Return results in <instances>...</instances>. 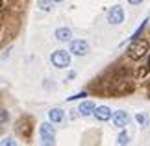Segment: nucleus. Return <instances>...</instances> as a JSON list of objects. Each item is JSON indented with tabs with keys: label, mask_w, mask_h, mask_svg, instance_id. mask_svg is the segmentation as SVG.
I'll return each instance as SVG.
<instances>
[{
	"label": "nucleus",
	"mask_w": 150,
	"mask_h": 146,
	"mask_svg": "<svg viewBox=\"0 0 150 146\" xmlns=\"http://www.w3.org/2000/svg\"><path fill=\"white\" fill-rule=\"evenodd\" d=\"M48 120L54 122V124H59V122L65 120V111L59 109V107H52L48 111Z\"/></svg>",
	"instance_id": "8"
},
{
	"label": "nucleus",
	"mask_w": 150,
	"mask_h": 146,
	"mask_svg": "<svg viewBox=\"0 0 150 146\" xmlns=\"http://www.w3.org/2000/svg\"><path fill=\"white\" fill-rule=\"evenodd\" d=\"M146 22H148V19H145V20H143V22H141V26H139V28H137V30H135L134 33H132V37H130L132 41H135V39H139V35H141V32H143V30H145V28H146Z\"/></svg>",
	"instance_id": "13"
},
{
	"label": "nucleus",
	"mask_w": 150,
	"mask_h": 146,
	"mask_svg": "<svg viewBox=\"0 0 150 146\" xmlns=\"http://www.w3.org/2000/svg\"><path fill=\"white\" fill-rule=\"evenodd\" d=\"M0 111H2V124H6V122H8V120H9V113H8V111H6L4 107H2V109H0Z\"/></svg>",
	"instance_id": "16"
},
{
	"label": "nucleus",
	"mask_w": 150,
	"mask_h": 146,
	"mask_svg": "<svg viewBox=\"0 0 150 146\" xmlns=\"http://www.w3.org/2000/svg\"><path fill=\"white\" fill-rule=\"evenodd\" d=\"M135 120H137V124L146 126V115H145V113H137V115H135Z\"/></svg>",
	"instance_id": "15"
},
{
	"label": "nucleus",
	"mask_w": 150,
	"mask_h": 146,
	"mask_svg": "<svg viewBox=\"0 0 150 146\" xmlns=\"http://www.w3.org/2000/svg\"><path fill=\"white\" fill-rule=\"evenodd\" d=\"M148 68H150V61H148Z\"/></svg>",
	"instance_id": "20"
},
{
	"label": "nucleus",
	"mask_w": 150,
	"mask_h": 146,
	"mask_svg": "<svg viewBox=\"0 0 150 146\" xmlns=\"http://www.w3.org/2000/svg\"><path fill=\"white\" fill-rule=\"evenodd\" d=\"M111 116H113V113H111V109H109L108 106H98V107L95 109V118L100 120V122L111 120Z\"/></svg>",
	"instance_id": "7"
},
{
	"label": "nucleus",
	"mask_w": 150,
	"mask_h": 146,
	"mask_svg": "<svg viewBox=\"0 0 150 146\" xmlns=\"http://www.w3.org/2000/svg\"><path fill=\"white\" fill-rule=\"evenodd\" d=\"M39 135H41V142L47 144V146L56 142V130L48 122H43V124L39 126Z\"/></svg>",
	"instance_id": "3"
},
{
	"label": "nucleus",
	"mask_w": 150,
	"mask_h": 146,
	"mask_svg": "<svg viewBox=\"0 0 150 146\" xmlns=\"http://www.w3.org/2000/svg\"><path fill=\"white\" fill-rule=\"evenodd\" d=\"M130 142V135L126 133L124 130L119 133V137H117V144H120V146H124V144H128Z\"/></svg>",
	"instance_id": "12"
},
{
	"label": "nucleus",
	"mask_w": 150,
	"mask_h": 146,
	"mask_svg": "<svg viewBox=\"0 0 150 146\" xmlns=\"http://www.w3.org/2000/svg\"><path fill=\"white\" fill-rule=\"evenodd\" d=\"M95 109H96V106H95V102H91V100H87V102H83L82 106L78 107V113L82 115V116H89V115H95Z\"/></svg>",
	"instance_id": "9"
},
{
	"label": "nucleus",
	"mask_w": 150,
	"mask_h": 146,
	"mask_svg": "<svg viewBox=\"0 0 150 146\" xmlns=\"http://www.w3.org/2000/svg\"><path fill=\"white\" fill-rule=\"evenodd\" d=\"M54 2H63V0H54Z\"/></svg>",
	"instance_id": "19"
},
{
	"label": "nucleus",
	"mask_w": 150,
	"mask_h": 146,
	"mask_svg": "<svg viewBox=\"0 0 150 146\" xmlns=\"http://www.w3.org/2000/svg\"><path fill=\"white\" fill-rule=\"evenodd\" d=\"M128 2H130L132 6H137V4H141V2H143V0H128Z\"/></svg>",
	"instance_id": "18"
},
{
	"label": "nucleus",
	"mask_w": 150,
	"mask_h": 146,
	"mask_svg": "<svg viewBox=\"0 0 150 146\" xmlns=\"http://www.w3.org/2000/svg\"><path fill=\"white\" fill-rule=\"evenodd\" d=\"M108 22L113 24V26L124 22V9L120 8V6H113V8H109V11H108Z\"/></svg>",
	"instance_id": "5"
},
{
	"label": "nucleus",
	"mask_w": 150,
	"mask_h": 146,
	"mask_svg": "<svg viewBox=\"0 0 150 146\" xmlns=\"http://www.w3.org/2000/svg\"><path fill=\"white\" fill-rule=\"evenodd\" d=\"M146 52H148V41L135 39L134 43L130 44V48H128V56L132 57V59H139V57H143Z\"/></svg>",
	"instance_id": "2"
},
{
	"label": "nucleus",
	"mask_w": 150,
	"mask_h": 146,
	"mask_svg": "<svg viewBox=\"0 0 150 146\" xmlns=\"http://www.w3.org/2000/svg\"><path fill=\"white\" fill-rule=\"evenodd\" d=\"M37 8L43 11H50L54 8V0H37Z\"/></svg>",
	"instance_id": "11"
},
{
	"label": "nucleus",
	"mask_w": 150,
	"mask_h": 146,
	"mask_svg": "<svg viewBox=\"0 0 150 146\" xmlns=\"http://www.w3.org/2000/svg\"><path fill=\"white\" fill-rule=\"evenodd\" d=\"M69 50H71L74 56H87L89 54V43L85 39H74V41H71Z\"/></svg>",
	"instance_id": "4"
},
{
	"label": "nucleus",
	"mask_w": 150,
	"mask_h": 146,
	"mask_svg": "<svg viewBox=\"0 0 150 146\" xmlns=\"http://www.w3.org/2000/svg\"><path fill=\"white\" fill-rule=\"evenodd\" d=\"M71 54L72 52L71 50H56V52H52V56H50V61H52V65H54L56 68H67L69 65H71Z\"/></svg>",
	"instance_id": "1"
},
{
	"label": "nucleus",
	"mask_w": 150,
	"mask_h": 146,
	"mask_svg": "<svg viewBox=\"0 0 150 146\" xmlns=\"http://www.w3.org/2000/svg\"><path fill=\"white\" fill-rule=\"evenodd\" d=\"M111 122H113L115 128H119V130H124V128L130 124V115L126 113V111H115L113 116H111Z\"/></svg>",
	"instance_id": "6"
},
{
	"label": "nucleus",
	"mask_w": 150,
	"mask_h": 146,
	"mask_svg": "<svg viewBox=\"0 0 150 146\" xmlns=\"http://www.w3.org/2000/svg\"><path fill=\"white\" fill-rule=\"evenodd\" d=\"M71 37H72V32L69 30V28H57V30H56V39L61 41V43L71 41Z\"/></svg>",
	"instance_id": "10"
},
{
	"label": "nucleus",
	"mask_w": 150,
	"mask_h": 146,
	"mask_svg": "<svg viewBox=\"0 0 150 146\" xmlns=\"http://www.w3.org/2000/svg\"><path fill=\"white\" fill-rule=\"evenodd\" d=\"M8 144H9V146H13V144H15V141H13V139L4 137V139H2V146H8Z\"/></svg>",
	"instance_id": "17"
},
{
	"label": "nucleus",
	"mask_w": 150,
	"mask_h": 146,
	"mask_svg": "<svg viewBox=\"0 0 150 146\" xmlns=\"http://www.w3.org/2000/svg\"><path fill=\"white\" fill-rule=\"evenodd\" d=\"M83 96H87V91H82V92H76V95L69 96V98H67V102H74V100H80V98H83Z\"/></svg>",
	"instance_id": "14"
}]
</instances>
